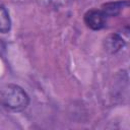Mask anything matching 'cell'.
I'll return each mask as SVG.
<instances>
[{"instance_id": "cell-4", "label": "cell", "mask_w": 130, "mask_h": 130, "mask_svg": "<svg viewBox=\"0 0 130 130\" xmlns=\"http://www.w3.org/2000/svg\"><path fill=\"white\" fill-rule=\"evenodd\" d=\"M124 5H128V1H115V2H108L102 6V12L105 14L106 17L117 16L121 10L123 9Z\"/></svg>"}, {"instance_id": "cell-5", "label": "cell", "mask_w": 130, "mask_h": 130, "mask_svg": "<svg viewBox=\"0 0 130 130\" xmlns=\"http://www.w3.org/2000/svg\"><path fill=\"white\" fill-rule=\"evenodd\" d=\"M11 28V20L9 17V13L0 3V32L7 34Z\"/></svg>"}, {"instance_id": "cell-2", "label": "cell", "mask_w": 130, "mask_h": 130, "mask_svg": "<svg viewBox=\"0 0 130 130\" xmlns=\"http://www.w3.org/2000/svg\"><path fill=\"white\" fill-rule=\"evenodd\" d=\"M106 19L107 17L105 16V14L102 12V10L99 9H90L85 12L83 16V20L86 26L93 30L103 28L106 24Z\"/></svg>"}, {"instance_id": "cell-1", "label": "cell", "mask_w": 130, "mask_h": 130, "mask_svg": "<svg viewBox=\"0 0 130 130\" xmlns=\"http://www.w3.org/2000/svg\"><path fill=\"white\" fill-rule=\"evenodd\" d=\"M29 103L24 89L16 84H6L0 90V104L11 111H22Z\"/></svg>"}, {"instance_id": "cell-3", "label": "cell", "mask_w": 130, "mask_h": 130, "mask_svg": "<svg viewBox=\"0 0 130 130\" xmlns=\"http://www.w3.org/2000/svg\"><path fill=\"white\" fill-rule=\"evenodd\" d=\"M125 45V41L122 36L119 34H112L108 36L104 41L105 50L110 54L117 53L123 46Z\"/></svg>"}]
</instances>
